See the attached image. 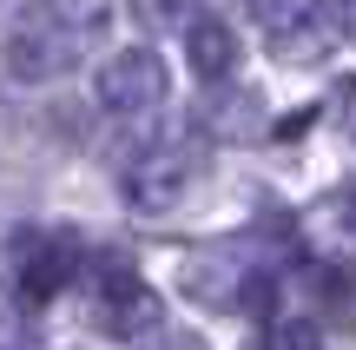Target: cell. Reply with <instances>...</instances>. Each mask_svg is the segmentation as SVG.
<instances>
[{
	"mask_svg": "<svg viewBox=\"0 0 356 350\" xmlns=\"http://www.w3.org/2000/svg\"><path fill=\"white\" fill-rule=\"evenodd\" d=\"M113 26V0H40L7 40V73L13 79H60L86 60V47H99V33Z\"/></svg>",
	"mask_w": 356,
	"mask_h": 350,
	"instance_id": "1",
	"label": "cell"
},
{
	"mask_svg": "<svg viewBox=\"0 0 356 350\" xmlns=\"http://www.w3.org/2000/svg\"><path fill=\"white\" fill-rule=\"evenodd\" d=\"M79 238L66 232V225H26L20 238H13V291H20L26 304H47L60 298L66 285L79 278Z\"/></svg>",
	"mask_w": 356,
	"mask_h": 350,
	"instance_id": "2",
	"label": "cell"
},
{
	"mask_svg": "<svg viewBox=\"0 0 356 350\" xmlns=\"http://www.w3.org/2000/svg\"><path fill=\"white\" fill-rule=\"evenodd\" d=\"M92 317H99L106 337H152L159 331V291L126 258H106L99 285H92Z\"/></svg>",
	"mask_w": 356,
	"mask_h": 350,
	"instance_id": "3",
	"label": "cell"
},
{
	"mask_svg": "<svg viewBox=\"0 0 356 350\" xmlns=\"http://www.w3.org/2000/svg\"><path fill=\"white\" fill-rule=\"evenodd\" d=\"M92 93H99L106 113L139 119V113H152V106L165 100V60H159L152 47H126V53H113V60L92 73Z\"/></svg>",
	"mask_w": 356,
	"mask_h": 350,
	"instance_id": "4",
	"label": "cell"
},
{
	"mask_svg": "<svg viewBox=\"0 0 356 350\" xmlns=\"http://www.w3.org/2000/svg\"><path fill=\"white\" fill-rule=\"evenodd\" d=\"M198 145H159V152H145L139 166L126 172V198L139 212H172L178 198L191 192V179H198Z\"/></svg>",
	"mask_w": 356,
	"mask_h": 350,
	"instance_id": "5",
	"label": "cell"
},
{
	"mask_svg": "<svg viewBox=\"0 0 356 350\" xmlns=\"http://www.w3.org/2000/svg\"><path fill=\"white\" fill-rule=\"evenodd\" d=\"M343 40V7L337 0H304V7H291L277 26H270V53L277 60H323V53Z\"/></svg>",
	"mask_w": 356,
	"mask_h": 350,
	"instance_id": "6",
	"label": "cell"
},
{
	"mask_svg": "<svg viewBox=\"0 0 356 350\" xmlns=\"http://www.w3.org/2000/svg\"><path fill=\"white\" fill-rule=\"evenodd\" d=\"M185 53H191V73L198 79H225L238 66V33L225 20H191L185 26Z\"/></svg>",
	"mask_w": 356,
	"mask_h": 350,
	"instance_id": "7",
	"label": "cell"
},
{
	"mask_svg": "<svg viewBox=\"0 0 356 350\" xmlns=\"http://www.w3.org/2000/svg\"><path fill=\"white\" fill-rule=\"evenodd\" d=\"M244 271L231 258H191L185 264V298H198V304H211V311H231V304H244Z\"/></svg>",
	"mask_w": 356,
	"mask_h": 350,
	"instance_id": "8",
	"label": "cell"
},
{
	"mask_svg": "<svg viewBox=\"0 0 356 350\" xmlns=\"http://www.w3.org/2000/svg\"><path fill=\"white\" fill-rule=\"evenodd\" d=\"M337 126L356 139V79H343V86H337Z\"/></svg>",
	"mask_w": 356,
	"mask_h": 350,
	"instance_id": "9",
	"label": "cell"
},
{
	"mask_svg": "<svg viewBox=\"0 0 356 350\" xmlns=\"http://www.w3.org/2000/svg\"><path fill=\"white\" fill-rule=\"evenodd\" d=\"M284 350H323L317 344V324H291V331H284Z\"/></svg>",
	"mask_w": 356,
	"mask_h": 350,
	"instance_id": "10",
	"label": "cell"
},
{
	"mask_svg": "<svg viewBox=\"0 0 356 350\" xmlns=\"http://www.w3.org/2000/svg\"><path fill=\"white\" fill-rule=\"evenodd\" d=\"M152 13H191V0H145Z\"/></svg>",
	"mask_w": 356,
	"mask_h": 350,
	"instance_id": "11",
	"label": "cell"
},
{
	"mask_svg": "<svg viewBox=\"0 0 356 350\" xmlns=\"http://www.w3.org/2000/svg\"><path fill=\"white\" fill-rule=\"evenodd\" d=\"M343 33L356 40V0H350V7H343Z\"/></svg>",
	"mask_w": 356,
	"mask_h": 350,
	"instance_id": "12",
	"label": "cell"
},
{
	"mask_svg": "<svg viewBox=\"0 0 356 350\" xmlns=\"http://www.w3.org/2000/svg\"><path fill=\"white\" fill-rule=\"evenodd\" d=\"M343 212H350V225H356V185H350V192H343Z\"/></svg>",
	"mask_w": 356,
	"mask_h": 350,
	"instance_id": "13",
	"label": "cell"
}]
</instances>
